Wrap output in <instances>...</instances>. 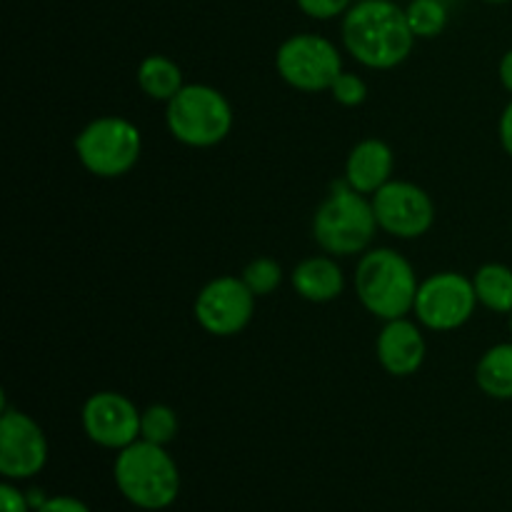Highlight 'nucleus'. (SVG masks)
Listing matches in <instances>:
<instances>
[{
  "mask_svg": "<svg viewBox=\"0 0 512 512\" xmlns=\"http://www.w3.org/2000/svg\"><path fill=\"white\" fill-rule=\"evenodd\" d=\"M413 43L408 15L393 0H360L343 18L345 50L365 68H398L413 53Z\"/></svg>",
  "mask_w": 512,
  "mask_h": 512,
  "instance_id": "f257e3e1",
  "label": "nucleus"
},
{
  "mask_svg": "<svg viewBox=\"0 0 512 512\" xmlns=\"http://www.w3.org/2000/svg\"><path fill=\"white\" fill-rule=\"evenodd\" d=\"M353 285L360 305L385 323L405 318L415 308L420 288L413 265L393 248L365 250L355 268Z\"/></svg>",
  "mask_w": 512,
  "mask_h": 512,
  "instance_id": "f03ea898",
  "label": "nucleus"
},
{
  "mask_svg": "<svg viewBox=\"0 0 512 512\" xmlns=\"http://www.w3.org/2000/svg\"><path fill=\"white\" fill-rule=\"evenodd\" d=\"M113 478L120 495L140 510H165L180 495L178 465L163 445L148 440L118 450Z\"/></svg>",
  "mask_w": 512,
  "mask_h": 512,
  "instance_id": "7ed1b4c3",
  "label": "nucleus"
},
{
  "mask_svg": "<svg viewBox=\"0 0 512 512\" xmlns=\"http://www.w3.org/2000/svg\"><path fill=\"white\" fill-rule=\"evenodd\" d=\"M373 203L348 183L335 185L333 193L313 215V238L328 255H358L368 250L378 233Z\"/></svg>",
  "mask_w": 512,
  "mask_h": 512,
  "instance_id": "20e7f679",
  "label": "nucleus"
},
{
  "mask_svg": "<svg viewBox=\"0 0 512 512\" xmlns=\"http://www.w3.org/2000/svg\"><path fill=\"white\" fill-rule=\"evenodd\" d=\"M170 135L188 148H213L230 135L233 108L213 85H183L165 108Z\"/></svg>",
  "mask_w": 512,
  "mask_h": 512,
  "instance_id": "39448f33",
  "label": "nucleus"
},
{
  "mask_svg": "<svg viewBox=\"0 0 512 512\" xmlns=\"http://www.w3.org/2000/svg\"><path fill=\"white\" fill-rule=\"evenodd\" d=\"M80 165L98 178H120L138 165L143 153L140 130L120 115H103L85 125L75 138Z\"/></svg>",
  "mask_w": 512,
  "mask_h": 512,
  "instance_id": "423d86ee",
  "label": "nucleus"
},
{
  "mask_svg": "<svg viewBox=\"0 0 512 512\" xmlns=\"http://www.w3.org/2000/svg\"><path fill=\"white\" fill-rule=\"evenodd\" d=\"M275 68L290 88L320 93L330 90L335 78L343 73V58L340 50L323 35L298 33L280 43L275 53Z\"/></svg>",
  "mask_w": 512,
  "mask_h": 512,
  "instance_id": "0eeeda50",
  "label": "nucleus"
},
{
  "mask_svg": "<svg viewBox=\"0 0 512 512\" xmlns=\"http://www.w3.org/2000/svg\"><path fill=\"white\" fill-rule=\"evenodd\" d=\"M478 305L473 278L443 270V273L428 275L420 283L413 313L423 328L435 330V333H450V330L463 328L473 318Z\"/></svg>",
  "mask_w": 512,
  "mask_h": 512,
  "instance_id": "6e6552de",
  "label": "nucleus"
},
{
  "mask_svg": "<svg viewBox=\"0 0 512 512\" xmlns=\"http://www.w3.org/2000/svg\"><path fill=\"white\" fill-rule=\"evenodd\" d=\"M255 295L250 293L243 278L235 275H220L203 285L193 305L195 320L200 328L218 338H233L243 333L255 313Z\"/></svg>",
  "mask_w": 512,
  "mask_h": 512,
  "instance_id": "1a4fd4ad",
  "label": "nucleus"
},
{
  "mask_svg": "<svg viewBox=\"0 0 512 512\" xmlns=\"http://www.w3.org/2000/svg\"><path fill=\"white\" fill-rule=\"evenodd\" d=\"M380 230L400 240H415L433 228L435 205L420 185L390 180L370 195Z\"/></svg>",
  "mask_w": 512,
  "mask_h": 512,
  "instance_id": "9d476101",
  "label": "nucleus"
},
{
  "mask_svg": "<svg viewBox=\"0 0 512 512\" xmlns=\"http://www.w3.org/2000/svg\"><path fill=\"white\" fill-rule=\"evenodd\" d=\"M48 463V440L30 415L3 405L0 418V473L8 480H28Z\"/></svg>",
  "mask_w": 512,
  "mask_h": 512,
  "instance_id": "9b49d317",
  "label": "nucleus"
},
{
  "mask_svg": "<svg viewBox=\"0 0 512 512\" xmlns=\"http://www.w3.org/2000/svg\"><path fill=\"white\" fill-rule=\"evenodd\" d=\"M140 415L133 400L125 395L103 390L93 393L83 405V430L95 445L108 450H123L140 440Z\"/></svg>",
  "mask_w": 512,
  "mask_h": 512,
  "instance_id": "f8f14e48",
  "label": "nucleus"
},
{
  "mask_svg": "<svg viewBox=\"0 0 512 512\" xmlns=\"http://www.w3.org/2000/svg\"><path fill=\"white\" fill-rule=\"evenodd\" d=\"M375 353H378V363L383 365L385 373H390L393 378H408L423 368L428 345L413 320L395 318L388 320L380 330Z\"/></svg>",
  "mask_w": 512,
  "mask_h": 512,
  "instance_id": "ddd939ff",
  "label": "nucleus"
},
{
  "mask_svg": "<svg viewBox=\"0 0 512 512\" xmlns=\"http://www.w3.org/2000/svg\"><path fill=\"white\" fill-rule=\"evenodd\" d=\"M395 158L388 143L378 138H365L350 150L345 160V183L363 195H373L390 183Z\"/></svg>",
  "mask_w": 512,
  "mask_h": 512,
  "instance_id": "4468645a",
  "label": "nucleus"
},
{
  "mask_svg": "<svg viewBox=\"0 0 512 512\" xmlns=\"http://www.w3.org/2000/svg\"><path fill=\"white\" fill-rule=\"evenodd\" d=\"M290 283L300 298L323 305L340 298L345 288V275L333 255H313L295 265L290 273Z\"/></svg>",
  "mask_w": 512,
  "mask_h": 512,
  "instance_id": "2eb2a0df",
  "label": "nucleus"
},
{
  "mask_svg": "<svg viewBox=\"0 0 512 512\" xmlns=\"http://www.w3.org/2000/svg\"><path fill=\"white\" fill-rule=\"evenodd\" d=\"M138 85L150 100L170 103L183 90V70L168 55H148L138 65Z\"/></svg>",
  "mask_w": 512,
  "mask_h": 512,
  "instance_id": "dca6fc26",
  "label": "nucleus"
},
{
  "mask_svg": "<svg viewBox=\"0 0 512 512\" xmlns=\"http://www.w3.org/2000/svg\"><path fill=\"white\" fill-rule=\"evenodd\" d=\"M475 383L488 398L512 400V343H498L480 358Z\"/></svg>",
  "mask_w": 512,
  "mask_h": 512,
  "instance_id": "f3484780",
  "label": "nucleus"
},
{
  "mask_svg": "<svg viewBox=\"0 0 512 512\" xmlns=\"http://www.w3.org/2000/svg\"><path fill=\"white\" fill-rule=\"evenodd\" d=\"M473 288L478 303L490 313H512V270L503 263H488L473 275Z\"/></svg>",
  "mask_w": 512,
  "mask_h": 512,
  "instance_id": "a211bd4d",
  "label": "nucleus"
},
{
  "mask_svg": "<svg viewBox=\"0 0 512 512\" xmlns=\"http://www.w3.org/2000/svg\"><path fill=\"white\" fill-rule=\"evenodd\" d=\"M405 15L415 38H438L448 25V8L440 0H413Z\"/></svg>",
  "mask_w": 512,
  "mask_h": 512,
  "instance_id": "6ab92c4d",
  "label": "nucleus"
},
{
  "mask_svg": "<svg viewBox=\"0 0 512 512\" xmlns=\"http://www.w3.org/2000/svg\"><path fill=\"white\" fill-rule=\"evenodd\" d=\"M178 415L168 405H150L140 415V440H148L155 445H168L173 443L175 435H178Z\"/></svg>",
  "mask_w": 512,
  "mask_h": 512,
  "instance_id": "aec40b11",
  "label": "nucleus"
},
{
  "mask_svg": "<svg viewBox=\"0 0 512 512\" xmlns=\"http://www.w3.org/2000/svg\"><path fill=\"white\" fill-rule=\"evenodd\" d=\"M240 278H243V283L248 285L255 298H268L283 283V268L273 258H255L245 265Z\"/></svg>",
  "mask_w": 512,
  "mask_h": 512,
  "instance_id": "412c9836",
  "label": "nucleus"
},
{
  "mask_svg": "<svg viewBox=\"0 0 512 512\" xmlns=\"http://www.w3.org/2000/svg\"><path fill=\"white\" fill-rule=\"evenodd\" d=\"M330 93H333L335 103L345 105V108H355V105H363L368 98V85L360 75L355 73H340L335 78V83L330 85Z\"/></svg>",
  "mask_w": 512,
  "mask_h": 512,
  "instance_id": "4be33fe9",
  "label": "nucleus"
},
{
  "mask_svg": "<svg viewBox=\"0 0 512 512\" xmlns=\"http://www.w3.org/2000/svg\"><path fill=\"white\" fill-rule=\"evenodd\" d=\"M298 8L303 10L305 15L315 20H333L338 15H345L350 8H353V0H295Z\"/></svg>",
  "mask_w": 512,
  "mask_h": 512,
  "instance_id": "5701e85b",
  "label": "nucleus"
},
{
  "mask_svg": "<svg viewBox=\"0 0 512 512\" xmlns=\"http://www.w3.org/2000/svg\"><path fill=\"white\" fill-rule=\"evenodd\" d=\"M0 510L3 512H30L28 495L23 490H18L15 485L3 483L0 485Z\"/></svg>",
  "mask_w": 512,
  "mask_h": 512,
  "instance_id": "b1692460",
  "label": "nucleus"
},
{
  "mask_svg": "<svg viewBox=\"0 0 512 512\" xmlns=\"http://www.w3.org/2000/svg\"><path fill=\"white\" fill-rule=\"evenodd\" d=\"M35 512H90L88 505L78 498H70V495H58V498H48L45 505Z\"/></svg>",
  "mask_w": 512,
  "mask_h": 512,
  "instance_id": "393cba45",
  "label": "nucleus"
},
{
  "mask_svg": "<svg viewBox=\"0 0 512 512\" xmlns=\"http://www.w3.org/2000/svg\"><path fill=\"white\" fill-rule=\"evenodd\" d=\"M498 133H500V145H503L505 153H508L512 158V100L508 105H505L503 115H500Z\"/></svg>",
  "mask_w": 512,
  "mask_h": 512,
  "instance_id": "a878e982",
  "label": "nucleus"
},
{
  "mask_svg": "<svg viewBox=\"0 0 512 512\" xmlns=\"http://www.w3.org/2000/svg\"><path fill=\"white\" fill-rule=\"evenodd\" d=\"M498 73H500V83H503V88L512 95V50H508V53L503 55Z\"/></svg>",
  "mask_w": 512,
  "mask_h": 512,
  "instance_id": "bb28decb",
  "label": "nucleus"
},
{
  "mask_svg": "<svg viewBox=\"0 0 512 512\" xmlns=\"http://www.w3.org/2000/svg\"><path fill=\"white\" fill-rule=\"evenodd\" d=\"M25 495H28V503H30V508H33V510H40L45 505V500H48L43 493H40V490H35V488L28 490Z\"/></svg>",
  "mask_w": 512,
  "mask_h": 512,
  "instance_id": "cd10ccee",
  "label": "nucleus"
},
{
  "mask_svg": "<svg viewBox=\"0 0 512 512\" xmlns=\"http://www.w3.org/2000/svg\"><path fill=\"white\" fill-rule=\"evenodd\" d=\"M485 3H493V5H500V3H510V0H485Z\"/></svg>",
  "mask_w": 512,
  "mask_h": 512,
  "instance_id": "c85d7f7f",
  "label": "nucleus"
},
{
  "mask_svg": "<svg viewBox=\"0 0 512 512\" xmlns=\"http://www.w3.org/2000/svg\"><path fill=\"white\" fill-rule=\"evenodd\" d=\"M510 335H512V313H510Z\"/></svg>",
  "mask_w": 512,
  "mask_h": 512,
  "instance_id": "c756f323",
  "label": "nucleus"
}]
</instances>
